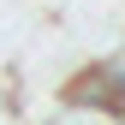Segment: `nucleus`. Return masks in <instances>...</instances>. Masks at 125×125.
<instances>
[{"label": "nucleus", "instance_id": "obj_1", "mask_svg": "<svg viewBox=\"0 0 125 125\" xmlns=\"http://www.w3.org/2000/svg\"><path fill=\"white\" fill-rule=\"evenodd\" d=\"M119 125H125V119H119Z\"/></svg>", "mask_w": 125, "mask_h": 125}]
</instances>
